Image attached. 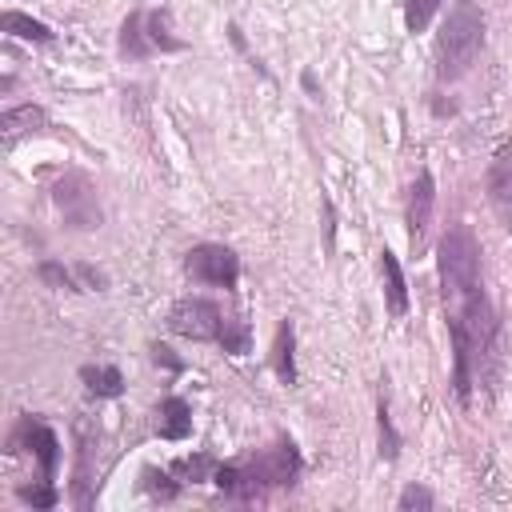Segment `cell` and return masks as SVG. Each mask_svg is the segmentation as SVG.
<instances>
[{
	"instance_id": "cell-1",
	"label": "cell",
	"mask_w": 512,
	"mask_h": 512,
	"mask_svg": "<svg viewBox=\"0 0 512 512\" xmlns=\"http://www.w3.org/2000/svg\"><path fill=\"white\" fill-rule=\"evenodd\" d=\"M296 476H300V456H296L292 440H276L256 460H248V464H216V472H212L216 488L224 496H236V500H252L260 488H280V484H292Z\"/></svg>"
},
{
	"instance_id": "cell-2",
	"label": "cell",
	"mask_w": 512,
	"mask_h": 512,
	"mask_svg": "<svg viewBox=\"0 0 512 512\" xmlns=\"http://www.w3.org/2000/svg\"><path fill=\"white\" fill-rule=\"evenodd\" d=\"M484 48V12L476 0H456L436 36V72L440 80H460Z\"/></svg>"
},
{
	"instance_id": "cell-3",
	"label": "cell",
	"mask_w": 512,
	"mask_h": 512,
	"mask_svg": "<svg viewBox=\"0 0 512 512\" xmlns=\"http://www.w3.org/2000/svg\"><path fill=\"white\" fill-rule=\"evenodd\" d=\"M436 260H440V284H444L448 300H460L472 288H480V244H476L472 228H464V224L448 228L440 236Z\"/></svg>"
},
{
	"instance_id": "cell-4",
	"label": "cell",
	"mask_w": 512,
	"mask_h": 512,
	"mask_svg": "<svg viewBox=\"0 0 512 512\" xmlns=\"http://www.w3.org/2000/svg\"><path fill=\"white\" fill-rule=\"evenodd\" d=\"M184 272L200 284H212V288H236L240 280V260L232 248L224 244H196L188 256H184Z\"/></svg>"
},
{
	"instance_id": "cell-5",
	"label": "cell",
	"mask_w": 512,
	"mask_h": 512,
	"mask_svg": "<svg viewBox=\"0 0 512 512\" xmlns=\"http://www.w3.org/2000/svg\"><path fill=\"white\" fill-rule=\"evenodd\" d=\"M168 328L176 336H188V340H220V328H224V316L212 300L204 296H184L168 308Z\"/></svg>"
},
{
	"instance_id": "cell-6",
	"label": "cell",
	"mask_w": 512,
	"mask_h": 512,
	"mask_svg": "<svg viewBox=\"0 0 512 512\" xmlns=\"http://www.w3.org/2000/svg\"><path fill=\"white\" fill-rule=\"evenodd\" d=\"M16 444H28V452H36V460H40V480H52V476H56L60 440H56V432H52L44 420L24 416L20 428H16V436H12V448H16Z\"/></svg>"
},
{
	"instance_id": "cell-7",
	"label": "cell",
	"mask_w": 512,
	"mask_h": 512,
	"mask_svg": "<svg viewBox=\"0 0 512 512\" xmlns=\"http://www.w3.org/2000/svg\"><path fill=\"white\" fill-rule=\"evenodd\" d=\"M56 204L64 208V216L76 224V228H96L100 224V208H96V196L88 188L84 176H68L56 184Z\"/></svg>"
},
{
	"instance_id": "cell-8",
	"label": "cell",
	"mask_w": 512,
	"mask_h": 512,
	"mask_svg": "<svg viewBox=\"0 0 512 512\" xmlns=\"http://www.w3.org/2000/svg\"><path fill=\"white\" fill-rule=\"evenodd\" d=\"M432 204H436V184H432V172H420L408 188V240L420 244L428 220H432Z\"/></svg>"
},
{
	"instance_id": "cell-9",
	"label": "cell",
	"mask_w": 512,
	"mask_h": 512,
	"mask_svg": "<svg viewBox=\"0 0 512 512\" xmlns=\"http://www.w3.org/2000/svg\"><path fill=\"white\" fill-rule=\"evenodd\" d=\"M488 200H492L500 224L512 232V148L500 152L488 168Z\"/></svg>"
},
{
	"instance_id": "cell-10",
	"label": "cell",
	"mask_w": 512,
	"mask_h": 512,
	"mask_svg": "<svg viewBox=\"0 0 512 512\" xmlns=\"http://www.w3.org/2000/svg\"><path fill=\"white\" fill-rule=\"evenodd\" d=\"M44 108H36V104H20V108H4V116H0V132H4V148H12L20 136H32V132H40L44 128Z\"/></svg>"
},
{
	"instance_id": "cell-11",
	"label": "cell",
	"mask_w": 512,
	"mask_h": 512,
	"mask_svg": "<svg viewBox=\"0 0 512 512\" xmlns=\"http://www.w3.org/2000/svg\"><path fill=\"white\" fill-rule=\"evenodd\" d=\"M380 272H384V304H388V316H404L408 312V284H404V272H400V260L384 248L380 252Z\"/></svg>"
},
{
	"instance_id": "cell-12",
	"label": "cell",
	"mask_w": 512,
	"mask_h": 512,
	"mask_svg": "<svg viewBox=\"0 0 512 512\" xmlns=\"http://www.w3.org/2000/svg\"><path fill=\"white\" fill-rule=\"evenodd\" d=\"M156 416H160V420H156V432H160L164 440H184V436L192 432V408H188L180 396H168Z\"/></svg>"
},
{
	"instance_id": "cell-13",
	"label": "cell",
	"mask_w": 512,
	"mask_h": 512,
	"mask_svg": "<svg viewBox=\"0 0 512 512\" xmlns=\"http://www.w3.org/2000/svg\"><path fill=\"white\" fill-rule=\"evenodd\" d=\"M80 380L92 396H104V400H116L124 392V376L116 364H84L80 368Z\"/></svg>"
},
{
	"instance_id": "cell-14",
	"label": "cell",
	"mask_w": 512,
	"mask_h": 512,
	"mask_svg": "<svg viewBox=\"0 0 512 512\" xmlns=\"http://www.w3.org/2000/svg\"><path fill=\"white\" fill-rule=\"evenodd\" d=\"M0 24H4V32H8V36L32 40V44H52V40H56L48 24H40V20H32V16L16 12V8H12V12H4V16H0Z\"/></svg>"
},
{
	"instance_id": "cell-15",
	"label": "cell",
	"mask_w": 512,
	"mask_h": 512,
	"mask_svg": "<svg viewBox=\"0 0 512 512\" xmlns=\"http://www.w3.org/2000/svg\"><path fill=\"white\" fill-rule=\"evenodd\" d=\"M144 32H148L152 52H156V48H160V52H180V48H184V40L172 36V16H168V8L144 12Z\"/></svg>"
},
{
	"instance_id": "cell-16",
	"label": "cell",
	"mask_w": 512,
	"mask_h": 512,
	"mask_svg": "<svg viewBox=\"0 0 512 512\" xmlns=\"http://www.w3.org/2000/svg\"><path fill=\"white\" fill-rule=\"evenodd\" d=\"M120 48H124L128 56H148V52H152L148 32H144V12H132V16L124 20V28H120Z\"/></svg>"
},
{
	"instance_id": "cell-17",
	"label": "cell",
	"mask_w": 512,
	"mask_h": 512,
	"mask_svg": "<svg viewBox=\"0 0 512 512\" xmlns=\"http://www.w3.org/2000/svg\"><path fill=\"white\" fill-rule=\"evenodd\" d=\"M292 348H296V336H292V324H280L276 332V372L284 384H296V364H292Z\"/></svg>"
},
{
	"instance_id": "cell-18",
	"label": "cell",
	"mask_w": 512,
	"mask_h": 512,
	"mask_svg": "<svg viewBox=\"0 0 512 512\" xmlns=\"http://www.w3.org/2000/svg\"><path fill=\"white\" fill-rule=\"evenodd\" d=\"M444 0H404V28L408 32H424L432 24V16L440 12Z\"/></svg>"
},
{
	"instance_id": "cell-19",
	"label": "cell",
	"mask_w": 512,
	"mask_h": 512,
	"mask_svg": "<svg viewBox=\"0 0 512 512\" xmlns=\"http://www.w3.org/2000/svg\"><path fill=\"white\" fill-rule=\"evenodd\" d=\"M376 424H380V456H384V460H396V456H400V436H396V428H392V416H388V404H384V400H380Z\"/></svg>"
},
{
	"instance_id": "cell-20",
	"label": "cell",
	"mask_w": 512,
	"mask_h": 512,
	"mask_svg": "<svg viewBox=\"0 0 512 512\" xmlns=\"http://www.w3.org/2000/svg\"><path fill=\"white\" fill-rule=\"evenodd\" d=\"M16 496L24 500V504H32V508H52L60 496H56V488H52V480H36V484H20L16 488Z\"/></svg>"
},
{
	"instance_id": "cell-21",
	"label": "cell",
	"mask_w": 512,
	"mask_h": 512,
	"mask_svg": "<svg viewBox=\"0 0 512 512\" xmlns=\"http://www.w3.org/2000/svg\"><path fill=\"white\" fill-rule=\"evenodd\" d=\"M220 344H224V352L244 356V352H248V324H244V320H224V328H220Z\"/></svg>"
},
{
	"instance_id": "cell-22",
	"label": "cell",
	"mask_w": 512,
	"mask_h": 512,
	"mask_svg": "<svg viewBox=\"0 0 512 512\" xmlns=\"http://www.w3.org/2000/svg\"><path fill=\"white\" fill-rule=\"evenodd\" d=\"M40 280L48 284V288H64V292H80V284H76V268H60V264H40Z\"/></svg>"
},
{
	"instance_id": "cell-23",
	"label": "cell",
	"mask_w": 512,
	"mask_h": 512,
	"mask_svg": "<svg viewBox=\"0 0 512 512\" xmlns=\"http://www.w3.org/2000/svg\"><path fill=\"white\" fill-rule=\"evenodd\" d=\"M144 488L152 496H160V500H176V492H180V484H172V476L156 472V468H144Z\"/></svg>"
},
{
	"instance_id": "cell-24",
	"label": "cell",
	"mask_w": 512,
	"mask_h": 512,
	"mask_svg": "<svg viewBox=\"0 0 512 512\" xmlns=\"http://www.w3.org/2000/svg\"><path fill=\"white\" fill-rule=\"evenodd\" d=\"M436 504V496L424 488V484H408L404 492H400V500H396V508L400 512H412V508H432Z\"/></svg>"
},
{
	"instance_id": "cell-25",
	"label": "cell",
	"mask_w": 512,
	"mask_h": 512,
	"mask_svg": "<svg viewBox=\"0 0 512 512\" xmlns=\"http://www.w3.org/2000/svg\"><path fill=\"white\" fill-rule=\"evenodd\" d=\"M176 472L188 476V480H204L216 472V460L212 456H188V460H176Z\"/></svg>"
},
{
	"instance_id": "cell-26",
	"label": "cell",
	"mask_w": 512,
	"mask_h": 512,
	"mask_svg": "<svg viewBox=\"0 0 512 512\" xmlns=\"http://www.w3.org/2000/svg\"><path fill=\"white\" fill-rule=\"evenodd\" d=\"M76 284H80V292H104L108 276L100 268H92V264H76Z\"/></svg>"
},
{
	"instance_id": "cell-27",
	"label": "cell",
	"mask_w": 512,
	"mask_h": 512,
	"mask_svg": "<svg viewBox=\"0 0 512 512\" xmlns=\"http://www.w3.org/2000/svg\"><path fill=\"white\" fill-rule=\"evenodd\" d=\"M152 360H156V364H164V368H172V372H184V360H180V356H172V348H168V344H156V348H152Z\"/></svg>"
}]
</instances>
